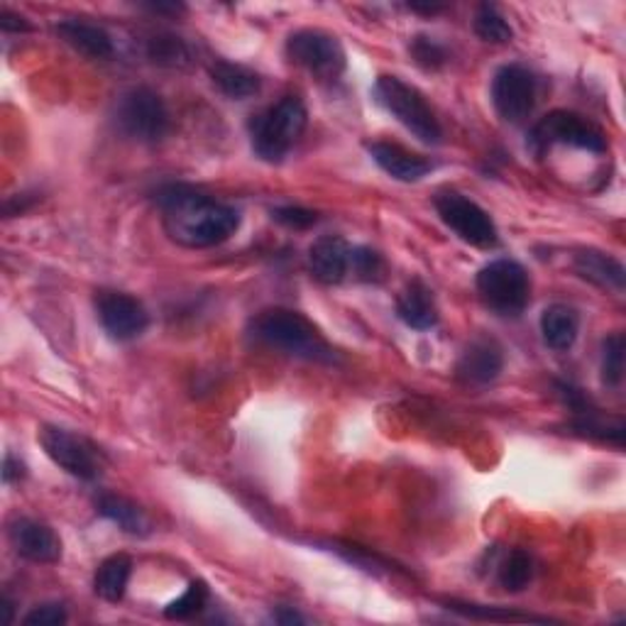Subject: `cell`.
I'll list each match as a JSON object with an SVG mask.
<instances>
[{"instance_id":"f35d334b","label":"cell","mask_w":626,"mask_h":626,"mask_svg":"<svg viewBox=\"0 0 626 626\" xmlns=\"http://www.w3.org/2000/svg\"><path fill=\"white\" fill-rule=\"evenodd\" d=\"M0 612H3V624H13L15 607H13V602H10L8 597L0 600Z\"/></svg>"},{"instance_id":"e0dca14e","label":"cell","mask_w":626,"mask_h":626,"mask_svg":"<svg viewBox=\"0 0 626 626\" xmlns=\"http://www.w3.org/2000/svg\"><path fill=\"white\" fill-rule=\"evenodd\" d=\"M57 35L64 44L78 54H84L88 60H114L116 54V44L114 37L108 35L104 28L94 25V22H84V20H62L57 22Z\"/></svg>"},{"instance_id":"f1b7e54d","label":"cell","mask_w":626,"mask_h":626,"mask_svg":"<svg viewBox=\"0 0 626 626\" xmlns=\"http://www.w3.org/2000/svg\"><path fill=\"white\" fill-rule=\"evenodd\" d=\"M206 602H208L206 583H201V580H194V583L186 587L184 595L176 597L172 605L164 609V617L166 619H176V622L192 619V617H196L201 609L206 607Z\"/></svg>"},{"instance_id":"d6a6232c","label":"cell","mask_w":626,"mask_h":626,"mask_svg":"<svg viewBox=\"0 0 626 626\" xmlns=\"http://www.w3.org/2000/svg\"><path fill=\"white\" fill-rule=\"evenodd\" d=\"M272 218L277 223H282L287 228H294V230H306L311 226H316L319 223V214L316 211H309V208H301V206H282V208H274L272 211Z\"/></svg>"},{"instance_id":"ac0fdd59","label":"cell","mask_w":626,"mask_h":626,"mask_svg":"<svg viewBox=\"0 0 626 626\" xmlns=\"http://www.w3.org/2000/svg\"><path fill=\"white\" fill-rule=\"evenodd\" d=\"M397 316L413 331H429L439 323V306L431 289L421 279H411L397 299Z\"/></svg>"},{"instance_id":"6da1fadb","label":"cell","mask_w":626,"mask_h":626,"mask_svg":"<svg viewBox=\"0 0 626 626\" xmlns=\"http://www.w3.org/2000/svg\"><path fill=\"white\" fill-rule=\"evenodd\" d=\"M166 235L182 248L204 250L230 240L240 228V214L228 204L186 184H166L154 194Z\"/></svg>"},{"instance_id":"44dd1931","label":"cell","mask_w":626,"mask_h":626,"mask_svg":"<svg viewBox=\"0 0 626 626\" xmlns=\"http://www.w3.org/2000/svg\"><path fill=\"white\" fill-rule=\"evenodd\" d=\"M96 509L100 517H106L108 521H114L120 531H126L130 536H150L152 521L144 509H140L136 501L120 495H100L96 501Z\"/></svg>"},{"instance_id":"8fae6325","label":"cell","mask_w":626,"mask_h":626,"mask_svg":"<svg viewBox=\"0 0 626 626\" xmlns=\"http://www.w3.org/2000/svg\"><path fill=\"white\" fill-rule=\"evenodd\" d=\"M492 104L501 120L524 122L536 106V76L524 64H505L492 78Z\"/></svg>"},{"instance_id":"d590c367","label":"cell","mask_w":626,"mask_h":626,"mask_svg":"<svg viewBox=\"0 0 626 626\" xmlns=\"http://www.w3.org/2000/svg\"><path fill=\"white\" fill-rule=\"evenodd\" d=\"M22 477H25V463H20L13 453H8L3 461V479L8 485H13L20 483Z\"/></svg>"},{"instance_id":"4316f807","label":"cell","mask_w":626,"mask_h":626,"mask_svg":"<svg viewBox=\"0 0 626 626\" xmlns=\"http://www.w3.org/2000/svg\"><path fill=\"white\" fill-rule=\"evenodd\" d=\"M473 28L477 32V37L489 44H507L514 37V30L507 22V18L499 13L497 6H489V3L477 8Z\"/></svg>"},{"instance_id":"9a60e30c","label":"cell","mask_w":626,"mask_h":626,"mask_svg":"<svg viewBox=\"0 0 626 626\" xmlns=\"http://www.w3.org/2000/svg\"><path fill=\"white\" fill-rule=\"evenodd\" d=\"M367 152H370L373 160L382 166L391 179H397V182H421V179L433 170L429 160H423L421 154L409 152L397 142H370L367 144Z\"/></svg>"},{"instance_id":"7402d4cb","label":"cell","mask_w":626,"mask_h":626,"mask_svg":"<svg viewBox=\"0 0 626 626\" xmlns=\"http://www.w3.org/2000/svg\"><path fill=\"white\" fill-rule=\"evenodd\" d=\"M211 82L223 96L233 100H245L255 94H260V76L250 72L248 66L233 64L226 60H218L211 64Z\"/></svg>"},{"instance_id":"30bf717a","label":"cell","mask_w":626,"mask_h":626,"mask_svg":"<svg viewBox=\"0 0 626 626\" xmlns=\"http://www.w3.org/2000/svg\"><path fill=\"white\" fill-rule=\"evenodd\" d=\"M435 211H439V216L445 226H449L463 242L475 245V248L483 250L497 248L499 233L495 220H492L487 211L483 206H477L473 198L455 192H445L435 196Z\"/></svg>"},{"instance_id":"1f68e13d","label":"cell","mask_w":626,"mask_h":626,"mask_svg":"<svg viewBox=\"0 0 626 626\" xmlns=\"http://www.w3.org/2000/svg\"><path fill=\"white\" fill-rule=\"evenodd\" d=\"M449 609L465 614V617L473 619H489V622H546V619H536V617H527V614H511V612H497L492 607H483V605H461V602H451Z\"/></svg>"},{"instance_id":"9c48e42d","label":"cell","mask_w":626,"mask_h":626,"mask_svg":"<svg viewBox=\"0 0 626 626\" xmlns=\"http://www.w3.org/2000/svg\"><path fill=\"white\" fill-rule=\"evenodd\" d=\"M37 441L54 465H60L72 477L84 479V483H94L100 470H104V457L84 435H76L60 427H42Z\"/></svg>"},{"instance_id":"603a6c76","label":"cell","mask_w":626,"mask_h":626,"mask_svg":"<svg viewBox=\"0 0 626 626\" xmlns=\"http://www.w3.org/2000/svg\"><path fill=\"white\" fill-rule=\"evenodd\" d=\"M130 575H132L130 555L126 553L108 555L96 570V578H94L96 595L106 602H120L128 592Z\"/></svg>"},{"instance_id":"484cf974","label":"cell","mask_w":626,"mask_h":626,"mask_svg":"<svg viewBox=\"0 0 626 626\" xmlns=\"http://www.w3.org/2000/svg\"><path fill=\"white\" fill-rule=\"evenodd\" d=\"M148 60L166 69H182L192 62V47L174 35H156L148 42Z\"/></svg>"},{"instance_id":"f546056e","label":"cell","mask_w":626,"mask_h":626,"mask_svg":"<svg viewBox=\"0 0 626 626\" xmlns=\"http://www.w3.org/2000/svg\"><path fill=\"white\" fill-rule=\"evenodd\" d=\"M350 272L355 274V279H360V282H382L387 272L385 257L373 248H365V245L350 248Z\"/></svg>"},{"instance_id":"4dcf8cb0","label":"cell","mask_w":626,"mask_h":626,"mask_svg":"<svg viewBox=\"0 0 626 626\" xmlns=\"http://www.w3.org/2000/svg\"><path fill=\"white\" fill-rule=\"evenodd\" d=\"M409 52H411L413 62L427 72H439L441 66H445V62H449V52H445L443 44L427 35L413 37L409 44Z\"/></svg>"},{"instance_id":"5bb4252c","label":"cell","mask_w":626,"mask_h":626,"mask_svg":"<svg viewBox=\"0 0 626 626\" xmlns=\"http://www.w3.org/2000/svg\"><path fill=\"white\" fill-rule=\"evenodd\" d=\"M309 267L321 284H341L350 272V245L341 235H321L309 248Z\"/></svg>"},{"instance_id":"cb8c5ba5","label":"cell","mask_w":626,"mask_h":626,"mask_svg":"<svg viewBox=\"0 0 626 626\" xmlns=\"http://www.w3.org/2000/svg\"><path fill=\"white\" fill-rule=\"evenodd\" d=\"M570 429H573V433L583 435V439L612 443V445H617V449H622V445H624V423L622 421H605L597 413V409L590 411V413H580V417H575V421L570 423Z\"/></svg>"},{"instance_id":"836d02e7","label":"cell","mask_w":626,"mask_h":626,"mask_svg":"<svg viewBox=\"0 0 626 626\" xmlns=\"http://www.w3.org/2000/svg\"><path fill=\"white\" fill-rule=\"evenodd\" d=\"M66 609L64 605H57V602H50V605H40L32 609L25 619H22V624H28V626H62L66 624Z\"/></svg>"},{"instance_id":"4fadbf2b","label":"cell","mask_w":626,"mask_h":626,"mask_svg":"<svg viewBox=\"0 0 626 626\" xmlns=\"http://www.w3.org/2000/svg\"><path fill=\"white\" fill-rule=\"evenodd\" d=\"M8 539L10 546L15 548V553L30 563L50 565L57 563L62 558L60 536L54 533L52 527L37 519H28V517L13 519L8 527Z\"/></svg>"},{"instance_id":"74e56055","label":"cell","mask_w":626,"mask_h":626,"mask_svg":"<svg viewBox=\"0 0 626 626\" xmlns=\"http://www.w3.org/2000/svg\"><path fill=\"white\" fill-rule=\"evenodd\" d=\"M272 619L277 624H304L306 617H301V614L296 609H289V607H279L274 614H272Z\"/></svg>"},{"instance_id":"7c38bea8","label":"cell","mask_w":626,"mask_h":626,"mask_svg":"<svg viewBox=\"0 0 626 626\" xmlns=\"http://www.w3.org/2000/svg\"><path fill=\"white\" fill-rule=\"evenodd\" d=\"M100 326L114 341H136L148 331L150 313L140 299L122 292H100L96 296Z\"/></svg>"},{"instance_id":"83f0119b","label":"cell","mask_w":626,"mask_h":626,"mask_svg":"<svg viewBox=\"0 0 626 626\" xmlns=\"http://www.w3.org/2000/svg\"><path fill=\"white\" fill-rule=\"evenodd\" d=\"M626 341L624 333H612L602 341V382L607 387H619L624 379Z\"/></svg>"},{"instance_id":"d4e9b609","label":"cell","mask_w":626,"mask_h":626,"mask_svg":"<svg viewBox=\"0 0 626 626\" xmlns=\"http://www.w3.org/2000/svg\"><path fill=\"white\" fill-rule=\"evenodd\" d=\"M533 578V558L524 548H514L497 568L499 585L507 592H521Z\"/></svg>"},{"instance_id":"3957f363","label":"cell","mask_w":626,"mask_h":626,"mask_svg":"<svg viewBox=\"0 0 626 626\" xmlns=\"http://www.w3.org/2000/svg\"><path fill=\"white\" fill-rule=\"evenodd\" d=\"M309 122L306 106L296 96H284L279 104L250 118V142L265 162H282L294 142L304 136Z\"/></svg>"},{"instance_id":"d6986e66","label":"cell","mask_w":626,"mask_h":626,"mask_svg":"<svg viewBox=\"0 0 626 626\" xmlns=\"http://www.w3.org/2000/svg\"><path fill=\"white\" fill-rule=\"evenodd\" d=\"M573 270L602 289H612V292H624L626 272L619 260L600 252V250H580L573 260Z\"/></svg>"},{"instance_id":"277c9868","label":"cell","mask_w":626,"mask_h":626,"mask_svg":"<svg viewBox=\"0 0 626 626\" xmlns=\"http://www.w3.org/2000/svg\"><path fill=\"white\" fill-rule=\"evenodd\" d=\"M375 98L413 138L427 144H439L443 140L441 122L417 86L401 82L399 76H379L375 84Z\"/></svg>"},{"instance_id":"ba28073f","label":"cell","mask_w":626,"mask_h":626,"mask_svg":"<svg viewBox=\"0 0 626 626\" xmlns=\"http://www.w3.org/2000/svg\"><path fill=\"white\" fill-rule=\"evenodd\" d=\"M287 57L316 78H338L345 72V50L341 40L326 30L304 28L287 40Z\"/></svg>"},{"instance_id":"8d00e7d4","label":"cell","mask_w":626,"mask_h":626,"mask_svg":"<svg viewBox=\"0 0 626 626\" xmlns=\"http://www.w3.org/2000/svg\"><path fill=\"white\" fill-rule=\"evenodd\" d=\"M142 8L150 10L152 15H179L186 10L182 3H142Z\"/></svg>"},{"instance_id":"ab89813d","label":"cell","mask_w":626,"mask_h":626,"mask_svg":"<svg viewBox=\"0 0 626 626\" xmlns=\"http://www.w3.org/2000/svg\"><path fill=\"white\" fill-rule=\"evenodd\" d=\"M409 10H413V13H423V15H435V13H441V10H445V6H419V3H413V6H409Z\"/></svg>"},{"instance_id":"7a4b0ae2","label":"cell","mask_w":626,"mask_h":626,"mask_svg":"<svg viewBox=\"0 0 626 626\" xmlns=\"http://www.w3.org/2000/svg\"><path fill=\"white\" fill-rule=\"evenodd\" d=\"M250 333L255 341L270 345L274 350L287 355L304 357L311 363L333 365L338 355L331 348V343L323 338L319 328L309 319L289 309H267L257 313L250 323Z\"/></svg>"},{"instance_id":"e575fe53","label":"cell","mask_w":626,"mask_h":626,"mask_svg":"<svg viewBox=\"0 0 626 626\" xmlns=\"http://www.w3.org/2000/svg\"><path fill=\"white\" fill-rule=\"evenodd\" d=\"M0 30H6V32H32V25L28 22V18H22V15L13 13V10L3 8V10H0Z\"/></svg>"},{"instance_id":"5b68a950","label":"cell","mask_w":626,"mask_h":626,"mask_svg":"<svg viewBox=\"0 0 626 626\" xmlns=\"http://www.w3.org/2000/svg\"><path fill=\"white\" fill-rule=\"evenodd\" d=\"M483 304L497 316L517 319L531 301V279L519 262L495 260L485 265L475 279Z\"/></svg>"},{"instance_id":"2e32d148","label":"cell","mask_w":626,"mask_h":626,"mask_svg":"<svg viewBox=\"0 0 626 626\" xmlns=\"http://www.w3.org/2000/svg\"><path fill=\"white\" fill-rule=\"evenodd\" d=\"M501 367H505V355L499 345L492 338H479L467 345L455 373L467 385H487L499 377Z\"/></svg>"},{"instance_id":"8992f818","label":"cell","mask_w":626,"mask_h":626,"mask_svg":"<svg viewBox=\"0 0 626 626\" xmlns=\"http://www.w3.org/2000/svg\"><path fill=\"white\" fill-rule=\"evenodd\" d=\"M116 126L130 140L140 144H156L170 136L172 118L160 94L148 86H136L120 96Z\"/></svg>"},{"instance_id":"ffe728a7","label":"cell","mask_w":626,"mask_h":626,"mask_svg":"<svg viewBox=\"0 0 626 626\" xmlns=\"http://www.w3.org/2000/svg\"><path fill=\"white\" fill-rule=\"evenodd\" d=\"M541 333L551 350H570L580 333L578 311L568 304H551L541 313Z\"/></svg>"},{"instance_id":"52a82bcc","label":"cell","mask_w":626,"mask_h":626,"mask_svg":"<svg viewBox=\"0 0 626 626\" xmlns=\"http://www.w3.org/2000/svg\"><path fill=\"white\" fill-rule=\"evenodd\" d=\"M553 144H570L585 152H605L607 138L597 122L573 114V110H553L541 118L529 132V148L533 154H546Z\"/></svg>"}]
</instances>
